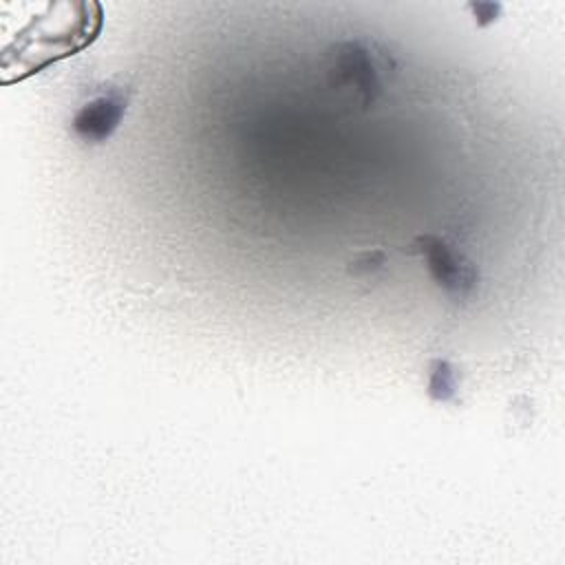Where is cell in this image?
<instances>
[{"label":"cell","instance_id":"277c9868","mask_svg":"<svg viewBox=\"0 0 565 565\" xmlns=\"http://www.w3.org/2000/svg\"><path fill=\"white\" fill-rule=\"evenodd\" d=\"M435 366H437V371L433 373V380H430V395H433L439 386H444V399H446V397H450L452 391H455L452 371H450V366H448L446 362H437Z\"/></svg>","mask_w":565,"mask_h":565},{"label":"cell","instance_id":"7a4b0ae2","mask_svg":"<svg viewBox=\"0 0 565 565\" xmlns=\"http://www.w3.org/2000/svg\"><path fill=\"white\" fill-rule=\"evenodd\" d=\"M128 95L119 88H110L108 93L95 97L84 104L73 117V130L84 139L99 143L113 135L126 113Z\"/></svg>","mask_w":565,"mask_h":565},{"label":"cell","instance_id":"3957f363","mask_svg":"<svg viewBox=\"0 0 565 565\" xmlns=\"http://www.w3.org/2000/svg\"><path fill=\"white\" fill-rule=\"evenodd\" d=\"M424 245V254L428 258V267L435 276V280L439 285H444L446 289H455V291H466L472 280H475V274L468 265H459L455 260V256L435 238H422L419 241Z\"/></svg>","mask_w":565,"mask_h":565},{"label":"cell","instance_id":"6da1fadb","mask_svg":"<svg viewBox=\"0 0 565 565\" xmlns=\"http://www.w3.org/2000/svg\"><path fill=\"white\" fill-rule=\"evenodd\" d=\"M102 11L95 2H49L42 15L18 24V40L2 46V82L22 79L49 62L73 55L97 35Z\"/></svg>","mask_w":565,"mask_h":565}]
</instances>
